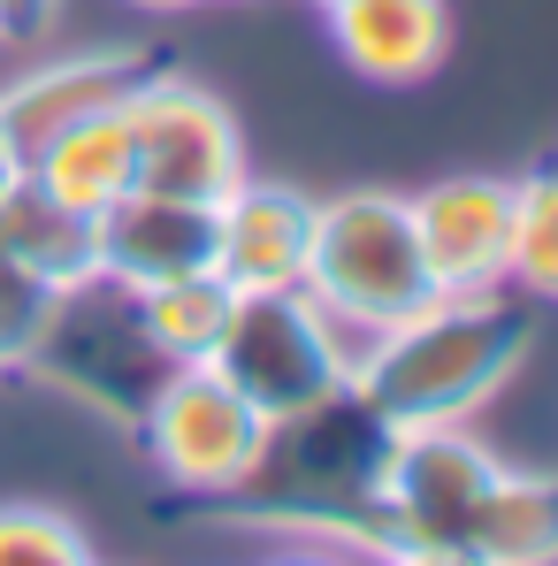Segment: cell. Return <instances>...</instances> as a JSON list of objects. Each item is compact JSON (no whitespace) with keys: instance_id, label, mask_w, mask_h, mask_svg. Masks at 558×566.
<instances>
[{"instance_id":"cell-11","label":"cell","mask_w":558,"mask_h":566,"mask_svg":"<svg viewBox=\"0 0 558 566\" xmlns=\"http://www.w3.org/2000/svg\"><path fill=\"white\" fill-rule=\"evenodd\" d=\"M93 261L99 276L130 283H169L214 269V207L207 199H169V191H123L115 207L93 214Z\"/></svg>"},{"instance_id":"cell-19","label":"cell","mask_w":558,"mask_h":566,"mask_svg":"<svg viewBox=\"0 0 558 566\" xmlns=\"http://www.w3.org/2000/svg\"><path fill=\"white\" fill-rule=\"evenodd\" d=\"M0 566H99L85 528L54 505H0Z\"/></svg>"},{"instance_id":"cell-8","label":"cell","mask_w":558,"mask_h":566,"mask_svg":"<svg viewBox=\"0 0 558 566\" xmlns=\"http://www.w3.org/2000/svg\"><path fill=\"white\" fill-rule=\"evenodd\" d=\"M489 474H497V452L466 421L390 429V460H382V552L466 544V521H474Z\"/></svg>"},{"instance_id":"cell-18","label":"cell","mask_w":558,"mask_h":566,"mask_svg":"<svg viewBox=\"0 0 558 566\" xmlns=\"http://www.w3.org/2000/svg\"><path fill=\"white\" fill-rule=\"evenodd\" d=\"M513 291L528 306H558V161L513 177Z\"/></svg>"},{"instance_id":"cell-24","label":"cell","mask_w":558,"mask_h":566,"mask_svg":"<svg viewBox=\"0 0 558 566\" xmlns=\"http://www.w3.org/2000/svg\"><path fill=\"white\" fill-rule=\"evenodd\" d=\"M15 185H23V154H15V146H8V130H0V199H8Z\"/></svg>"},{"instance_id":"cell-12","label":"cell","mask_w":558,"mask_h":566,"mask_svg":"<svg viewBox=\"0 0 558 566\" xmlns=\"http://www.w3.org/2000/svg\"><path fill=\"white\" fill-rule=\"evenodd\" d=\"M314 245V199L291 185H230L214 199V276L230 291H291L306 276Z\"/></svg>"},{"instance_id":"cell-23","label":"cell","mask_w":558,"mask_h":566,"mask_svg":"<svg viewBox=\"0 0 558 566\" xmlns=\"http://www.w3.org/2000/svg\"><path fill=\"white\" fill-rule=\"evenodd\" d=\"M269 566H360V559L337 552V544H322V552H283V559H269Z\"/></svg>"},{"instance_id":"cell-7","label":"cell","mask_w":558,"mask_h":566,"mask_svg":"<svg viewBox=\"0 0 558 566\" xmlns=\"http://www.w3.org/2000/svg\"><path fill=\"white\" fill-rule=\"evenodd\" d=\"M123 123H130V191H169V199L214 207L230 185L253 177L230 107L177 70H154L123 99Z\"/></svg>"},{"instance_id":"cell-3","label":"cell","mask_w":558,"mask_h":566,"mask_svg":"<svg viewBox=\"0 0 558 566\" xmlns=\"http://www.w3.org/2000/svg\"><path fill=\"white\" fill-rule=\"evenodd\" d=\"M298 291L352 345H368L382 329H398L406 314H421L436 298V283H429V261H421L406 191H337V199H314V245H306Z\"/></svg>"},{"instance_id":"cell-16","label":"cell","mask_w":558,"mask_h":566,"mask_svg":"<svg viewBox=\"0 0 558 566\" xmlns=\"http://www.w3.org/2000/svg\"><path fill=\"white\" fill-rule=\"evenodd\" d=\"M31 185H46L62 207H77V214L115 207V199L130 191V123H123V107L54 130V138L31 154Z\"/></svg>"},{"instance_id":"cell-15","label":"cell","mask_w":558,"mask_h":566,"mask_svg":"<svg viewBox=\"0 0 558 566\" xmlns=\"http://www.w3.org/2000/svg\"><path fill=\"white\" fill-rule=\"evenodd\" d=\"M466 552L489 566H558V474L497 468L466 521Z\"/></svg>"},{"instance_id":"cell-2","label":"cell","mask_w":558,"mask_h":566,"mask_svg":"<svg viewBox=\"0 0 558 566\" xmlns=\"http://www.w3.org/2000/svg\"><path fill=\"white\" fill-rule=\"evenodd\" d=\"M536 345V306L520 291L489 298H429L398 329H382L352 360V390L390 429L474 421Z\"/></svg>"},{"instance_id":"cell-6","label":"cell","mask_w":558,"mask_h":566,"mask_svg":"<svg viewBox=\"0 0 558 566\" xmlns=\"http://www.w3.org/2000/svg\"><path fill=\"white\" fill-rule=\"evenodd\" d=\"M130 437L146 444V460L161 468L169 490L222 505V497L245 482V468L261 460L269 413H261L245 390H230L207 360H191V368H169V382L154 390V406L138 413Z\"/></svg>"},{"instance_id":"cell-26","label":"cell","mask_w":558,"mask_h":566,"mask_svg":"<svg viewBox=\"0 0 558 566\" xmlns=\"http://www.w3.org/2000/svg\"><path fill=\"white\" fill-rule=\"evenodd\" d=\"M322 8H337V0H322Z\"/></svg>"},{"instance_id":"cell-4","label":"cell","mask_w":558,"mask_h":566,"mask_svg":"<svg viewBox=\"0 0 558 566\" xmlns=\"http://www.w3.org/2000/svg\"><path fill=\"white\" fill-rule=\"evenodd\" d=\"M15 368H31L39 382H54L77 406H93L115 429H138V413L154 406V390L169 382L177 360L146 337V314H138L130 283L85 276L39 306V329H31Z\"/></svg>"},{"instance_id":"cell-1","label":"cell","mask_w":558,"mask_h":566,"mask_svg":"<svg viewBox=\"0 0 558 566\" xmlns=\"http://www.w3.org/2000/svg\"><path fill=\"white\" fill-rule=\"evenodd\" d=\"M382 460H390V421L345 382L269 421L261 460L222 505H238L253 528H298L314 544L382 559Z\"/></svg>"},{"instance_id":"cell-10","label":"cell","mask_w":558,"mask_h":566,"mask_svg":"<svg viewBox=\"0 0 558 566\" xmlns=\"http://www.w3.org/2000/svg\"><path fill=\"white\" fill-rule=\"evenodd\" d=\"M154 70H161V54H146V46H93V54L39 62V70H23L15 85H0V130H8V146H15L23 169H31V154H39L54 130L123 107Z\"/></svg>"},{"instance_id":"cell-25","label":"cell","mask_w":558,"mask_h":566,"mask_svg":"<svg viewBox=\"0 0 558 566\" xmlns=\"http://www.w3.org/2000/svg\"><path fill=\"white\" fill-rule=\"evenodd\" d=\"M130 8H154V15H169V8H191V0H130Z\"/></svg>"},{"instance_id":"cell-21","label":"cell","mask_w":558,"mask_h":566,"mask_svg":"<svg viewBox=\"0 0 558 566\" xmlns=\"http://www.w3.org/2000/svg\"><path fill=\"white\" fill-rule=\"evenodd\" d=\"M62 0H0V46H39L54 31Z\"/></svg>"},{"instance_id":"cell-9","label":"cell","mask_w":558,"mask_h":566,"mask_svg":"<svg viewBox=\"0 0 558 566\" xmlns=\"http://www.w3.org/2000/svg\"><path fill=\"white\" fill-rule=\"evenodd\" d=\"M413 238L436 298H489L513 291V185L505 177H444L413 191Z\"/></svg>"},{"instance_id":"cell-13","label":"cell","mask_w":558,"mask_h":566,"mask_svg":"<svg viewBox=\"0 0 558 566\" xmlns=\"http://www.w3.org/2000/svg\"><path fill=\"white\" fill-rule=\"evenodd\" d=\"M329 39L368 85H421L436 77L452 46V8L444 0H337Z\"/></svg>"},{"instance_id":"cell-14","label":"cell","mask_w":558,"mask_h":566,"mask_svg":"<svg viewBox=\"0 0 558 566\" xmlns=\"http://www.w3.org/2000/svg\"><path fill=\"white\" fill-rule=\"evenodd\" d=\"M0 269H8L15 283H31L39 298H54V291H70V283L99 276L93 214L62 207L54 191L31 185V169H23V185L0 199Z\"/></svg>"},{"instance_id":"cell-22","label":"cell","mask_w":558,"mask_h":566,"mask_svg":"<svg viewBox=\"0 0 558 566\" xmlns=\"http://www.w3.org/2000/svg\"><path fill=\"white\" fill-rule=\"evenodd\" d=\"M375 566H489V559H474L466 544H413V552H382Z\"/></svg>"},{"instance_id":"cell-20","label":"cell","mask_w":558,"mask_h":566,"mask_svg":"<svg viewBox=\"0 0 558 566\" xmlns=\"http://www.w3.org/2000/svg\"><path fill=\"white\" fill-rule=\"evenodd\" d=\"M39 291L31 283H15L8 269H0V368H15L23 360V345H31V329H39Z\"/></svg>"},{"instance_id":"cell-5","label":"cell","mask_w":558,"mask_h":566,"mask_svg":"<svg viewBox=\"0 0 558 566\" xmlns=\"http://www.w3.org/2000/svg\"><path fill=\"white\" fill-rule=\"evenodd\" d=\"M352 360H360V345L298 283L291 291H238L230 298V322H222V337L207 353V368L230 382V390H245L269 421L329 398V390H345L352 382Z\"/></svg>"},{"instance_id":"cell-17","label":"cell","mask_w":558,"mask_h":566,"mask_svg":"<svg viewBox=\"0 0 558 566\" xmlns=\"http://www.w3.org/2000/svg\"><path fill=\"white\" fill-rule=\"evenodd\" d=\"M230 283L214 276V269H199V276H169V283H146L138 291V314H146V337L191 368V360H207L214 353V337H222V322H230Z\"/></svg>"}]
</instances>
